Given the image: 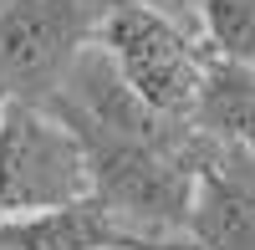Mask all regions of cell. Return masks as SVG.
Segmentation results:
<instances>
[{"instance_id": "cell-1", "label": "cell", "mask_w": 255, "mask_h": 250, "mask_svg": "<svg viewBox=\"0 0 255 250\" xmlns=\"http://www.w3.org/2000/svg\"><path fill=\"white\" fill-rule=\"evenodd\" d=\"M97 41L108 46V56L118 61V72L128 77L153 113L174 118V123H194L204 77H209V46L199 41V31L189 20L153 10V5H128L118 15L102 20Z\"/></svg>"}, {"instance_id": "cell-7", "label": "cell", "mask_w": 255, "mask_h": 250, "mask_svg": "<svg viewBox=\"0 0 255 250\" xmlns=\"http://www.w3.org/2000/svg\"><path fill=\"white\" fill-rule=\"evenodd\" d=\"M138 5L168 10V15H179V20H189V26H194V5H199V0H138Z\"/></svg>"}, {"instance_id": "cell-8", "label": "cell", "mask_w": 255, "mask_h": 250, "mask_svg": "<svg viewBox=\"0 0 255 250\" xmlns=\"http://www.w3.org/2000/svg\"><path fill=\"white\" fill-rule=\"evenodd\" d=\"M82 10H92L97 20H108V15H118V10H128V5H138V0H77Z\"/></svg>"}, {"instance_id": "cell-4", "label": "cell", "mask_w": 255, "mask_h": 250, "mask_svg": "<svg viewBox=\"0 0 255 250\" xmlns=\"http://www.w3.org/2000/svg\"><path fill=\"white\" fill-rule=\"evenodd\" d=\"M199 250H255V153L215 143L199 174V199L189 220Z\"/></svg>"}, {"instance_id": "cell-5", "label": "cell", "mask_w": 255, "mask_h": 250, "mask_svg": "<svg viewBox=\"0 0 255 250\" xmlns=\"http://www.w3.org/2000/svg\"><path fill=\"white\" fill-rule=\"evenodd\" d=\"M194 128L209 133L215 143H235V148L255 153V67H235V61H209Z\"/></svg>"}, {"instance_id": "cell-6", "label": "cell", "mask_w": 255, "mask_h": 250, "mask_svg": "<svg viewBox=\"0 0 255 250\" xmlns=\"http://www.w3.org/2000/svg\"><path fill=\"white\" fill-rule=\"evenodd\" d=\"M194 31L215 61L255 67V0H199Z\"/></svg>"}, {"instance_id": "cell-2", "label": "cell", "mask_w": 255, "mask_h": 250, "mask_svg": "<svg viewBox=\"0 0 255 250\" xmlns=\"http://www.w3.org/2000/svg\"><path fill=\"white\" fill-rule=\"evenodd\" d=\"M82 199H92V158L82 138L41 102H10L0 113V220Z\"/></svg>"}, {"instance_id": "cell-3", "label": "cell", "mask_w": 255, "mask_h": 250, "mask_svg": "<svg viewBox=\"0 0 255 250\" xmlns=\"http://www.w3.org/2000/svg\"><path fill=\"white\" fill-rule=\"evenodd\" d=\"M102 20L77 0H5L0 5V77L10 102H46L61 92L72 61L97 41Z\"/></svg>"}, {"instance_id": "cell-9", "label": "cell", "mask_w": 255, "mask_h": 250, "mask_svg": "<svg viewBox=\"0 0 255 250\" xmlns=\"http://www.w3.org/2000/svg\"><path fill=\"white\" fill-rule=\"evenodd\" d=\"M10 108V87H5V77H0V113Z\"/></svg>"}, {"instance_id": "cell-10", "label": "cell", "mask_w": 255, "mask_h": 250, "mask_svg": "<svg viewBox=\"0 0 255 250\" xmlns=\"http://www.w3.org/2000/svg\"><path fill=\"white\" fill-rule=\"evenodd\" d=\"M0 5H5V0H0Z\"/></svg>"}]
</instances>
